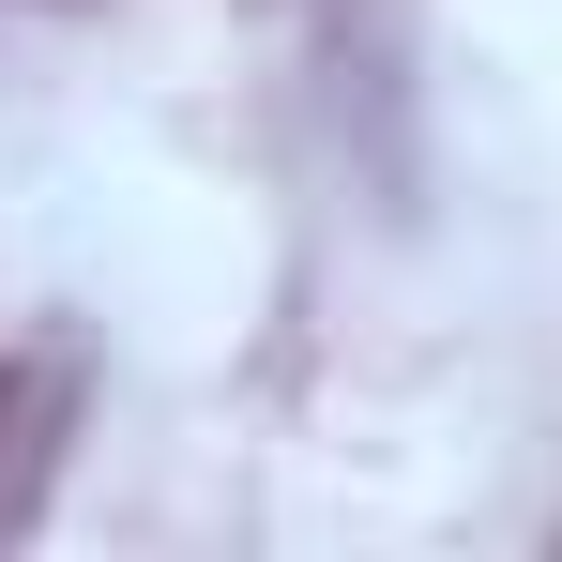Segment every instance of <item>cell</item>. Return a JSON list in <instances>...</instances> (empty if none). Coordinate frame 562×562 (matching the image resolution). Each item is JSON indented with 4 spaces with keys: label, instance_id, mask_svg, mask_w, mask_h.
<instances>
[]
</instances>
